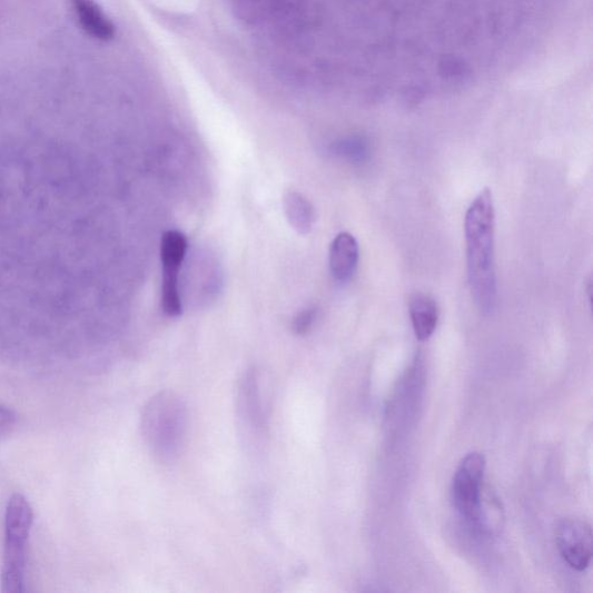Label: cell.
Wrapping results in <instances>:
<instances>
[{
  "instance_id": "obj_1",
  "label": "cell",
  "mask_w": 593,
  "mask_h": 593,
  "mask_svg": "<svg viewBox=\"0 0 593 593\" xmlns=\"http://www.w3.org/2000/svg\"><path fill=\"white\" fill-rule=\"evenodd\" d=\"M467 268L472 297L483 314L490 315L497 303L495 270V207L486 188L470 206L465 217Z\"/></svg>"
},
{
  "instance_id": "obj_2",
  "label": "cell",
  "mask_w": 593,
  "mask_h": 593,
  "mask_svg": "<svg viewBox=\"0 0 593 593\" xmlns=\"http://www.w3.org/2000/svg\"><path fill=\"white\" fill-rule=\"evenodd\" d=\"M187 422V407L176 393L161 392L149 402L142 416V432L159 462L171 463L178 458Z\"/></svg>"
},
{
  "instance_id": "obj_3",
  "label": "cell",
  "mask_w": 593,
  "mask_h": 593,
  "mask_svg": "<svg viewBox=\"0 0 593 593\" xmlns=\"http://www.w3.org/2000/svg\"><path fill=\"white\" fill-rule=\"evenodd\" d=\"M33 510L21 494H14L6 511L2 592L21 593L24 586L27 546L33 527Z\"/></svg>"
},
{
  "instance_id": "obj_4",
  "label": "cell",
  "mask_w": 593,
  "mask_h": 593,
  "mask_svg": "<svg viewBox=\"0 0 593 593\" xmlns=\"http://www.w3.org/2000/svg\"><path fill=\"white\" fill-rule=\"evenodd\" d=\"M486 459L478 452H472L458 466L452 483V500L459 514L472 525L483 524V484Z\"/></svg>"
},
{
  "instance_id": "obj_5",
  "label": "cell",
  "mask_w": 593,
  "mask_h": 593,
  "mask_svg": "<svg viewBox=\"0 0 593 593\" xmlns=\"http://www.w3.org/2000/svg\"><path fill=\"white\" fill-rule=\"evenodd\" d=\"M188 243L179 231H167L161 238L160 257L162 264L161 306L165 315L179 316L182 300L179 288V274L187 254Z\"/></svg>"
},
{
  "instance_id": "obj_6",
  "label": "cell",
  "mask_w": 593,
  "mask_h": 593,
  "mask_svg": "<svg viewBox=\"0 0 593 593\" xmlns=\"http://www.w3.org/2000/svg\"><path fill=\"white\" fill-rule=\"evenodd\" d=\"M557 550L570 567L583 572L590 566L593 554V534L591 525L577 517L560 521L555 527Z\"/></svg>"
},
{
  "instance_id": "obj_7",
  "label": "cell",
  "mask_w": 593,
  "mask_h": 593,
  "mask_svg": "<svg viewBox=\"0 0 593 593\" xmlns=\"http://www.w3.org/2000/svg\"><path fill=\"white\" fill-rule=\"evenodd\" d=\"M359 260V246L348 233L337 235L329 250V267L335 280L346 284L355 274Z\"/></svg>"
},
{
  "instance_id": "obj_8",
  "label": "cell",
  "mask_w": 593,
  "mask_h": 593,
  "mask_svg": "<svg viewBox=\"0 0 593 593\" xmlns=\"http://www.w3.org/2000/svg\"><path fill=\"white\" fill-rule=\"evenodd\" d=\"M72 6L82 30L99 41L116 38L115 23L103 13L95 0H72Z\"/></svg>"
},
{
  "instance_id": "obj_9",
  "label": "cell",
  "mask_w": 593,
  "mask_h": 593,
  "mask_svg": "<svg viewBox=\"0 0 593 593\" xmlns=\"http://www.w3.org/2000/svg\"><path fill=\"white\" fill-rule=\"evenodd\" d=\"M409 314L417 340L428 342L438 324L437 303L428 295L415 294L409 302Z\"/></svg>"
},
{
  "instance_id": "obj_10",
  "label": "cell",
  "mask_w": 593,
  "mask_h": 593,
  "mask_svg": "<svg viewBox=\"0 0 593 593\" xmlns=\"http://www.w3.org/2000/svg\"><path fill=\"white\" fill-rule=\"evenodd\" d=\"M284 206L290 225L299 235L313 231L316 213L305 196L297 191H288L285 195Z\"/></svg>"
},
{
  "instance_id": "obj_11",
  "label": "cell",
  "mask_w": 593,
  "mask_h": 593,
  "mask_svg": "<svg viewBox=\"0 0 593 593\" xmlns=\"http://www.w3.org/2000/svg\"><path fill=\"white\" fill-rule=\"evenodd\" d=\"M333 152L354 162L363 161L369 155L368 145L360 138H346L333 146Z\"/></svg>"
},
{
  "instance_id": "obj_12",
  "label": "cell",
  "mask_w": 593,
  "mask_h": 593,
  "mask_svg": "<svg viewBox=\"0 0 593 593\" xmlns=\"http://www.w3.org/2000/svg\"><path fill=\"white\" fill-rule=\"evenodd\" d=\"M318 315V309L315 306H309L300 310L294 319L293 329L298 335L306 334L313 328Z\"/></svg>"
},
{
  "instance_id": "obj_13",
  "label": "cell",
  "mask_w": 593,
  "mask_h": 593,
  "mask_svg": "<svg viewBox=\"0 0 593 593\" xmlns=\"http://www.w3.org/2000/svg\"><path fill=\"white\" fill-rule=\"evenodd\" d=\"M18 416L11 408L0 405V441L9 437L16 429Z\"/></svg>"
}]
</instances>
